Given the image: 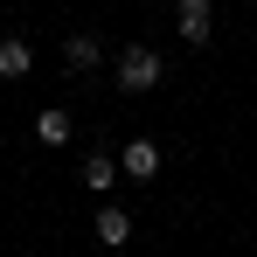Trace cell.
Listing matches in <instances>:
<instances>
[{"instance_id": "obj_8", "label": "cell", "mask_w": 257, "mask_h": 257, "mask_svg": "<svg viewBox=\"0 0 257 257\" xmlns=\"http://www.w3.org/2000/svg\"><path fill=\"white\" fill-rule=\"evenodd\" d=\"M118 160H111V153H84V188H97V195H111V181H118Z\"/></svg>"}, {"instance_id": "obj_7", "label": "cell", "mask_w": 257, "mask_h": 257, "mask_svg": "<svg viewBox=\"0 0 257 257\" xmlns=\"http://www.w3.org/2000/svg\"><path fill=\"white\" fill-rule=\"evenodd\" d=\"M118 167H125L132 181H153V174H160V146H153V139H132L125 153H118Z\"/></svg>"}, {"instance_id": "obj_3", "label": "cell", "mask_w": 257, "mask_h": 257, "mask_svg": "<svg viewBox=\"0 0 257 257\" xmlns=\"http://www.w3.org/2000/svg\"><path fill=\"white\" fill-rule=\"evenodd\" d=\"M77 139V118L63 111V104H49V111H35V146H49V153H63Z\"/></svg>"}, {"instance_id": "obj_4", "label": "cell", "mask_w": 257, "mask_h": 257, "mask_svg": "<svg viewBox=\"0 0 257 257\" xmlns=\"http://www.w3.org/2000/svg\"><path fill=\"white\" fill-rule=\"evenodd\" d=\"M28 70H35V49L21 35H0V84H28Z\"/></svg>"}, {"instance_id": "obj_2", "label": "cell", "mask_w": 257, "mask_h": 257, "mask_svg": "<svg viewBox=\"0 0 257 257\" xmlns=\"http://www.w3.org/2000/svg\"><path fill=\"white\" fill-rule=\"evenodd\" d=\"M174 35L181 42H209L215 35V0H174Z\"/></svg>"}, {"instance_id": "obj_5", "label": "cell", "mask_w": 257, "mask_h": 257, "mask_svg": "<svg viewBox=\"0 0 257 257\" xmlns=\"http://www.w3.org/2000/svg\"><path fill=\"white\" fill-rule=\"evenodd\" d=\"M63 70H77V77L104 70V42H97V35H70V42H63Z\"/></svg>"}, {"instance_id": "obj_6", "label": "cell", "mask_w": 257, "mask_h": 257, "mask_svg": "<svg viewBox=\"0 0 257 257\" xmlns=\"http://www.w3.org/2000/svg\"><path fill=\"white\" fill-rule=\"evenodd\" d=\"M97 243H104V250H125V243H132V215L118 209V202L97 209Z\"/></svg>"}, {"instance_id": "obj_1", "label": "cell", "mask_w": 257, "mask_h": 257, "mask_svg": "<svg viewBox=\"0 0 257 257\" xmlns=\"http://www.w3.org/2000/svg\"><path fill=\"white\" fill-rule=\"evenodd\" d=\"M160 77H167V63H160V49H146V42H125V49H118V63H111V84L125 90V97L160 90Z\"/></svg>"}]
</instances>
